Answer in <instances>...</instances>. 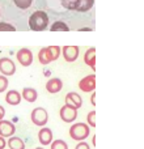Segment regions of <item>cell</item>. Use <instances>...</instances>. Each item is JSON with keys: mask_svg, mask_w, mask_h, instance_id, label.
Here are the masks:
<instances>
[{"mask_svg": "<svg viewBox=\"0 0 144 149\" xmlns=\"http://www.w3.org/2000/svg\"><path fill=\"white\" fill-rule=\"evenodd\" d=\"M49 26V16L43 10H36L33 15L29 17V28L34 31L46 30Z\"/></svg>", "mask_w": 144, "mask_h": 149, "instance_id": "obj_1", "label": "cell"}, {"mask_svg": "<svg viewBox=\"0 0 144 149\" xmlns=\"http://www.w3.org/2000/svg\"><path fill=\"white\" fill-rule=\"evenodd\" d=\"M60 52H62V47H59V46L42 47L38 52V60L43 65L50 64L51 62L57 60L60 56Z\"/></svg>", "mask_w": 144, "mask_h": 149, "instance_id": "obj_2", "label": "cell"}, {"mask_svg": "<svg viewBox=\"0 0 144 149\" xmlns=\"http://www.w3.org/2000/svg\"><path fill=\"white\" fill-rule=\"evenodd\" d=\"M62 5L68 10L88 12L94 4V0H60Z\"/></svg>", "mask_w": 144, "mask_h": 149, "instance_id": "obj_3", "label": "cell"}, {"mask_svg": "<svg viewBox=\"0 0 144 149\" xmlns=\"http://www.w3.org/2000/svg\"><path fill=\"white\" fill-rule=\"evenodd\" d=\"M90 134V127L87 123H75L70 128L71 139L76 141H84Z\"/></svg>", "mask_w": 144, "mask_h": 149, "instance_id": "obj_4", "label": "cell"}, {"mask_svg": "<svg viewBox=\"0 0 144 149\" xmlns=\"http://www.w3.org/2000/svg\"><path fill=\"white\" fill-rule=\"evenodd\" d=\"M31 123L38 127H45L49 122V113L43 107H36L30 114Z\"/></svg>", "mask_w": 144, "mask_h": 149, "instance_id": "obj_5", "label": "cell"}, {"mask_svg": "<svg viewBox=\"0 0 144 149\" xmlns=\"http://www.w3.org/2000/svg\"><path fill=\"white\" fill-rule=\"evenodd\" d=\"M59 115L63 122H66V123H72V122H75L77 118V109H75L73 106L66 103V105L60 109Z\"/></svg>", "mask_w": 144, "mask_h": 149, "instance_id": "obj_6", "label": "cell"}, {"mask_svg": "<svg viewBox=\"0 0 144 149\" xmlns=\"http://www.w3.org/2000/svg\"><path fill=\"white\" fill-rule=\"evenodd\" d=\"M79 89L81 90V92H85V93L93 92V90L96 89V74L94 73L88 74V76H85L84 79L80 80Z\"/></svg>", "mask_w": 144, "mask_h": 149, "instance_id": "obj_7", "label": "cell"}, {"mask_svg": "<svg viewBox=\"0 0 144 149\" xmlns=\"http://www.w3.org/2000/svg\"><path fill=\"white\" fill-rule=\"evenodd\" d=\"M16 58H17V60L20 62V64L22 65V67H29V65H31V63H33V54H31L30 50L25 49V47L18 50Z\"/></svg>", "mask_w": 144, "mask_h": 149, "instance_id": "obj_8", "label": "cell"}, {"mask_svg": "<svg viewBox=\"0 0 144 149\" xmlns=\"http://www.w3.org/2000/svg\"><path fill=\"white\" fill-rule=\"evenodd\" d=\"M0 72L3 76H12L16 72V65L9 58H1L0 59Z\"/></svg>", "mask_w": 144, "mask_h": 149, "instance_id": "obj_9", "label": "cell"}, {"mask_svg": "<svg viewBox=\"0 0 144 149\" xmlns=\"http://www.w3.org/2000/svg\"><path fill=\"white\" fill-rule=\"evenodd\" d=\"M62 54L66 62H75L79 58V47L77 46H64L62 47Z\"/></svg>", "mask_w": 144, "mask_h": 149, "instance_id": "obj_10", "label": "cell"}, {"mask_svg": "<svg viewBox=\"0 0 144 149\" xmlns=\"http://www.w3.org/2000/svg\"><path fill=\"white\" fill-rule=\"evenodd\" d=\"M16 132V127L9 120H0V136L1 137H10Z\"/></svg>", "mask_w": 144, "mask_h": 149, "instance_id": "obj_11", "label": "cell"}, {"mask_svg": "<svg viewBox=\"0 0 144 149\" xmlns=\"http://www.w3.org/2000/svg\"><path fill=\"white\" fill-rule=\"evenodd\" d=\"M63 88V82L60 79H58V77H52V79H50L49 81L46 82V90L49 93H51V94H55V93H59L60 90H62Z\"/></svg>", "mask_w": 144, "mask_h": 149, "instance_id": "obj_12", "label": "cell"}, {"mask_svg": "<svg viewBox=\"0 0 144 149\" xmlns=\"http://www.w3.org/2000/svg\"><path fill=\"white\" fill-rule=\"evenodd\" d=\"M38 140L41 145H50L52 141V131L47 127H42L38 132Z\"/></svg>", "mask_w": 144, "mask_h": 149, "instance_id": "obj_13", "label": "cell"}, {"mask_svg": "<svg viewBox=\"0 0 144 149\" xmlns=\"http://www.w3.org/2000/svg\"><path fill=\"white\" fill-rule=\"evenodd\" d=\"M66 103L73 106L75 109H80L82 106V98H81V95L77 94V93L70 92L66 95Z\"/></svg>", "mask_w": 144, "mask_h": 149, "instance_id": "obj_14", "label": "cell"}, {"mask_svg": "<svg viewBox=\"0 0 144 149\" xmlns=\"http://www.w3.org/2000/svg\"><path fill=\"white\" fill-rule=\"evenodd\" d=\"M21 100H22V98H21V94L17 92V90H15V89L7 92V94H5V102H7L8 105H10V106L20 105Z\"/></svg>", "mask_w": 144, "mask_h": 149, "instance_id": "obj_15", "label": "cell"}, {"mask_svg": "<svg viewBox=\"0 0 144 149\" xmlns=\"http://www.w3.org/2000/svg\"><path fill=\"white\" fill-rule=\"evenodd\" d=\"M84 62L87 65H89L93 71L96 70V49L94 47H90L85 51L84 54Z\"/></svg>", "mask_w": 144, "mask_h": 149, "instance_id": "obj_16", "label": "cell"}, {"mask_svg": "<svg viewBox=\"0 0 144 149\" xmlns=\"http://www.w3.org/2000/svg\"><path fill=\"white\" fill-rule=\"evenodd\" d=\"M21 98H24L26 102L33 103V102H36L37 98H38V93H37V90L33 89V88H24Z\"/></svg>", "mask_w": 144, "mask_h": 149, "instance_id": "obj_17", "label": "cell"}, {"mask_svg": "<svg viewBox=\"0 0 144 149\" xmlns=\"http://www.w3.org/2000/svg\"><path fill=\"white\" fill-rule=\"evenodd\" d=\"M7 145L9 147V149H25V143L17 136H10L7 141Z\"/></svg>", "mask_w": 144, "mask_h": 149, "instance_id": "obj_18", "label": "cell"}, {"mask_svg": "<svg viewBox=\"0 0 144 149\" xmlns=\"http://www.w3.org/2000/svg\"><path fill=\"white\" fill-rule=\"evenodd\" d=\"M50 30L51 31H68L70 30V26L66 22H63V21H55V22L50 26Z\"/></svg>", "mask_w": 144, "mask_h": 149, "instance_id": "obj_19", "label": "cell"}, {"mask_svg": "<svg viewBox=\"0 0 144 149\" xmlns=\"http://www.w3.org/2000/svg\"><path fill=\"white\" fill-rule=\"evenodd\" d=\"M51 149H68V145L64 140H52L51 144H50Z\"/></svg>", "mask_w": 144, "mask_h": 149, "instance_id": "obj_20", "label": "cell"}, {"mask_svg": "<svg viewBox=\"0 0 144 149\" xmlns=\"http://www.w3.org/2000/svg\"><path fill=\"white\" fill-rule=\"evenodd\" d=\"M13 1H15L16 7H18L20 9H28L31 5L33 0H13Z\"/></svg>", "mask_w": 144, "mask_h": 149, "instance_id": "obj_21", "label": "cell"}, {"mask_svg": "<svg viewBox=\"0 0 144 149\" xmlns=\"http://www.w3.org/2000/svg\"><path fill=\"white\" fill-rule=\"evenodd\" d=\"M87 122H88V126L89 127H96V111L92 110L90 113H88L87 115Z\"/></svg>", "mask_w": 144, "mask_h": 149, "instance_id": "obj_22", "label": "cell"}, {"mask_svg": "<svg viewBox=\"0 0 144 149\" xmlns=\"http://www.w3.org/2000/svg\"><path fill=\"white\" fill-rule=\"evenodd\" d=\"M16 28L12 24L8 22H0V31H15Z\"/></svg>", "mask_w": 144, "mask_h": 149, "instance_id": "obj_23", "label": "cell"}, {"mask_svg": "<svg viewBox=\"0 0 144 149\" xmlns=\"http://www.w3.org/2000/svg\"><path fill=\"white\" fill-rule=\"evenodd\" d=\"M8 84H9L8 79L1 74V76H0V93H4V90H7Z\"/></svg>", "mask_w": 144, "mask_h": 149, "instance_id": "obj_24", "label": "cell"}, {"mask_svg": "<svg viewBox=\"0 0 144 149\" xmlns=\"http://www.w3.org/2000/svg\"><path fill=\"white\" fill-rule=\"evenodd\" d=\"M75 149H90V147H89V144L88 143H85V141H80L79 144L75 147Z\"/></svg>", "mask_w": 144, "mask_h": 149, "instance_id": "obj_25", "label": "cell"}, {"mask_svg": "<svg viewBox=\"0 0 144 149\" xmlns=\"http://www.w3.org/2000/svg\"><path fill=\"white\" fill-rule=\"evenodd\" d=\"M5 147H7V141L4 137L0 136V149H5Z\"/></svg>", "mask_w": 144, "mask_h": 149, "instance_id": "obj_26", "label": "cell"}, {"mask_svg": "<svg viewBox=\"0 0 144 149\" xmlns=\"http://www.w3.org/2000/svg\"><path fill=\"white\" fill-rule=\"evenodd\" d=\"M4 115H5V109L0 105V120H3V119H4Z\"/></svg>", "mask_w": 144, "mask_h": 149, "instance_id": "obj_27", "label": "cell"}, {"mask_svg": "<svg viewBox=\"0 0 144 149\" xmlns=\"http://www.w3.org/2000/svg\"><path fill=\"white\" fill-rule=\"evenodd\" d=\"M90 102H92V105H93V106L96 105V94H94V93L92 94V98H90Z\"/></svg>", "mask_w": 144, "mask_h": 149, "instance_id": "obj_28", "label": "cell"}, {"mask_svg": "<svg viewBox=\"0 0 144 149\" xmlns=\"http://www.w3.org/2000/svg\"><path fill=\"white\" fill-rule=\"evenodd\" d=\"M80 31H92V29L90 28H82V29H80Z\"/></svg>", "mask_w": 144, "mask_h": 149, "instance_id": "obj_29", "label": "cell"}, {"mask_svg": "<svg viewBox=\"0 0 144 149\" xmlns=\"http://www.w3.org/2000/svg\"><path fill=\"white\" fill-rule=\"evenodd\" d=\"M36 149H45V148H42V147H38V148H36Z\"/></svg>", "mask_w": 144, "mask_h": 149, "instance_id": "obj_30", "label": "cell"}]
</instances>
